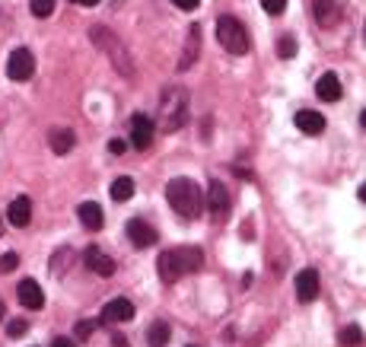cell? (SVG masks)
I'll use <instances>...</instances> for the list:
<instances>
[{
	"instance_id": "obj_1",
	"label": "cell",
	"mask_w": 366,
	"mask_h": 347,
	"mask_svg": "<svg viewBox=\"0 0 366 347\" xmlns=\"http://www.w3.org/2000/svg\"><path fill=\"white\" fill-rule=\"evenodd\" d=\"M201 268H204V252L198 249V245H179V249H169V252H163L159 261H157V271H159V277H163L166 284L185 277V274H191V271H201Z\"/></svg>"
},
{
	"instance_id": "obj_2",
	"label": "cell",
	"mask_w": 366,
	"mask_h": 347,
	"mask_svg": "<svg viewBox=\"0 0 366 347\" xmlns=\"http://www.w3.org/2000/svg\"><path fill=\"white\" fill-rule=\"evenodd\" d=\"M166 197H169L172 211L179 213L185 220H195L204 207V197H201V188H198L191 179H172L166 185Z\"/></svg>"
},
{
	"instance_id": "obj_3",
	"label": "cell",
	"mask_w": 366,
	"mask_h": 347,
	"mask_svg": "<svg viewBox=\"0 0 366 347\" xmlns=\"http://www.w3.org/2000/svg\"><path fill=\"white\" fill-rule=\"evenodd\" d=\"M90 38L96 42V48H102L105 54H109V60L115 64V70H118L125 80H134V60H131V54H127V48L121 45V38L115 35V32H109L105 26H93L90 29Z\"/></svg>"
},
{
	"instance_id": "obj_4",
	"label": "cell",
	"mask_w": 366,
	"mask_h": 347,
	"mask_svg": "<svg viewBox=\"0 0 366 347\" xmlns=\"http://www.w3.org/2000/svg\"><path fill=\"white\" fill-rule=\"evenodd\" d=\"M159 112H163L166 134H175L179 128H185V121H188V92L179 90V86H169V90L163 92V106H159Z\"/></svg>"
},
{
	"instance_id": "obj_5",
	"label": "cell",
	"mask_w": 366,
	"mask_h": 347,
	"mask_svg": "<svg viewBox=\"0 0 366 347\" xmlns=\"http://www.w3.org/2000/svg\"><path fill=\"white\" fill-rule=\"evenodd\" d=\"M217 38H220V45H223L230 54H236V58L248 54V32L236 16H220L217 19Z\"/></svg>"
},
{
	"instance_id": "obj_6",
	"label": "cell",
	"mask_w": 366,
	"mask_h": 347,
	"mask_svg": "<svg viewBox=\"0 0 366 347\" xmlns=\"http://www.w3.org/2000/svg\"><path fill=\"white\" fill-rule=\"evenodd\" d=\"M32 74H35V58H32L29 48H16L7 58V76L13 83H29Z\"/></svg>"
},
{
	"instance_id": "obj_7",
	"label": "cell",
	"mask_w": 366,
	"mask_h": 347,
	"mask_svg": "<svg viewBox=\"0 0 366 347\" xmlns=\"http://www.w3.org/2000/svg\"><path fill=\"white\" fill-rule=\"evenodd\" d=\"M293 287H296V296L299 302H312L319 300V290H321V277L315 268H303V271L296 274V280H293Z\"/></svg>"
},
{
	"instance_id": "obj_8",
	"label": "cell",
	"mask_w": 366,
	"mask_h": 347,
	"mask_svg": "<svg viewBox=\"0 0 366 347\" xmlns=\"http://www.w3.org/2000/svg\"><path fill=\"white\" fill-rule=\"evenodd\" d=\"M207 211L214 220L230 217V191H226L223 181H210L207 185Z\"/></svg>"
},
{
	"instance_id": "obj_9",
	"label": "cell",
	"mask_w": 366,
	"mask_h": 347,
	"mask_svg": "<svg viewBox=\"0 0 366 347\" xmlns=\"http://www.w3.org/2000/svg\"><path fill=\"white\" fill-rule=\"evenodd\" d=\"M83 261H86V268L96 271L99 277H112L115 274V258H109L99 245H90V249L83 252Z\"/></svg>"
},
{
	"instance_id": "obj_10",
	"label": "cell",
	"mask_w": 366,
	"mask_h": 347,
	"mask_svg": "<svg viewBox=\"0 0 366 347\" xmlns=\"http://www.w3.org/2000/svg\"><path fill=\"white\" fill-rule=\"evenodd\" d=\"M127 134H131V144H134L137 150H147V147L153 144V121H150L147 115H134Z\"/></svg>"
},
{
	"instance_id": "obj_11",
	"label": "cell",
	"mask_w": 366,
	"mask_h": 347,
	"mask_svg": "<svg viewBox=\"0 0 366 347\" xmlns=\"http://www.w3.org/2000/svg\"><path fill=\"white\" fill-rule=\"evenodd\" d=\"M134 318V302L125 300V296H118V300H112L109 306L102 309V322L105 325H115V322H131Z\"/></svg>"
},
{
	"instance_id": "obj_12",
	"label": "cell",
	"mask_w": 366,
	"mask_h": 347,
	"mask_svg": "<svg viewBox=\"0 0 366 347\" xmlns=\"http://www.w3.org/2000/svg\"><path fill=\"white\" fill-rule=\"evenodd\" d=\"M127 239L134 242L137 249H150V245H157L159 236L150 223H143V220H131V223H127Z\"/></svg>"
},
{
	"instance_id": "obj_13",
	"label": "cell",
	"mask_w": 366,
	"mask_h": 347,
	"mask_svg": "<svg viewBox=\"0 0 366 347\" xmlns=\"http://www.w3.org/2000/svg\"><path fill=\"white\" fill-rule=\"evenodd\" d=\"M16 296H19V302H23L26 309H42L45 306V293H42V287H38L32 277L19 280V287H16Z\"/></svg>"
},
{
	"instance_id": "obj_14",
	"label": "cell",
	"mask_w": 366,
	"mask_h": 347,
	"mask_svg": "<svg viewBox=\"0 0 366 347\" xmlns=\"http://www.w3.org/2000/svg\"><path fill=\"white\" fill-rule=\"evenodd\" d=\"M7 220L13 223V227H29V220H32V201L26 195L13 197L7 207Z\"/></svg>"
},
{
	"instance_id": "obj_15",
	"label": "cell",
	"mask_w": 366,
	"mask_h": 347,
	"mask_svg": "<svg viewBox=\"0 0 366 347\" xmlns=\"http://www.w3.org/2000/svg\"><path fill=\"white\" fill-rule=\"evenodd\" d=\"M312 13L319 19V26H325V29L337 26V19H341V7L335 0H312Z\"/></svg>"
},
{
	"instance_id": "obj_16",
	"label": "cell",
	"mask_w": 366,
	"mask_h": 347,
	"mask_svg": "<svg viewBox=\"0 0 366 347\" xmlns=\"http://www.w3.org/2000/svg\"><path fill=\"white\" fill-rule=\"evenodd\" d=\"M198 54H201V26H191V32H188V38H185V51H182L179 70L191 67V64L198 60Z\"/></svg>"
},
{
	"instance_id": "obj_17",
	"label": "cell",
	"mask_w": 366,
	"mask_h": 347,
	"mask_svg": "<svg viewBox=\"0 0 366 347\" xmlns=\"http://www.w3.org/2000/svg\"><path fill=\"white\" fill-rule=\"evenodd\" d=\"M296 128L303 131V134L315 137V134L325 131V118H321L319 112H312V108H299V112H296Z\"/></svg>"
},
{
	"instance_id": "obj_18",
	"label": "cell",
	"mask_w": 366,
	"mask_h": 347,
	"mask_svg": "<svg viewBox=\"0 0 366 347\" xmlns=\"http://www.w3.org/2000/svg\"><path fill=\"white\" fill-rule=\"evenodd\" d=\"M48 144H51V150L58 153V156H64V153L74 150L77 137H74V131L70 128H51L48 131Z\"/></svg>"
},
{
	"instance_id": "obj_19",
	"label": "cell",
	"mask_w": 366,
	"mask_h": 347,
	"mask_svg": "<svg viewBox=\"0 0 366 347\" xmlns=\"http://www.w3.org/2000/svg\"><path fill=\"white\" fill-rule=\"evenodd\" d=\"M315 92H319V99H325V102H337V99L344 96L341 80H337L335 74H321L319 83H315Z\"/></svg>"
},
{
	"instance_id": "obj_20",
	"label": "cell",
	"mask_w": 366,
	"mask_h": 347,
	"mask_svg": "<svg viewBox=\"0 0 366 347\" xmlns=\"http://www.w3.org/2000/svg\"><path fill=\"white\" fill-rule=\"evenodd\" d=\"M77 217H80V223H83L86 229H102V223H105L102 207H99L96 201L80 204V207H77Z\"/></svg>"
},
{
	"instance_id": "obj_21",
	"label": "cell",
	"mask_w": 366,
	"mask_h": 347,
	"mask_svg": "<svg viewBox=\"0 0 366 347\" xmlns=\"http://www.w3.org/2000/svg\"><path fill=\"white\" fill-rule=\"evenodd\" d=\"M109 195H112V201H131V195H134V179H131V175H118V179L112 181Z\"/></svg>"
},
{
	"instance_id": "obj_22",
	"label": "cell",
	"mask_w": 366,
	"mask_h": 347,
	"mask_svg": "<svg viewBox=\"0 0 366 347\" xmlns=\"http://www.w3.org/2000/svg\"><path fill=\"white\" fill-rule=\"evenodd\" d=\"M147 344L150 347H166V344H169V325H166V322H153V325H150Z\"/></svg>"
},
{
	"instance_id": "obj_23",
	"label": "cell",
	"mask_w": 366,
	"mask_h": 347,
	"mask_svg": "<svg viewBox=\"0 0 366 347\" xmlns=\"http://www.w3.org/2000/svg\"><path fill=\"white\" fill-rule=\"evenodd\" d=\"M360 341H363V332H360L357 325H347V328H341V344H347V347H357Z\"/></svg>"
},
{
	"instance_id": "obj_24",
	"label": "cell",
	"mask_w": 366,
	"mask_h": 347,
	"mask_svg": "<svg viewBox=\"0 0 366 347\" xmlns=\"http://www.w3.org/2000/svg\"><path fill=\"white\" fill-rule=\"evenodd\" d=\"M29 10H32V16L45 19V16H51V13H54V0H32Z\"/></svg>"
},
{
	"instance_id": "obj_25",
	"label": "cell",
	"mask_w": 366,
	"mask_h": 347,
	"mask_svg": "<svg viewBox=\"0 0 366 347\" xmlns=\"http://www.w3.org/2000/svg\"><path fill=\"white\" fill-rule=\"evenodd\" d=\"M277 54H280L284 60H290L293 54H296V38H293V35H284V38H280V42H277Z\"/></svg>"
},
{
	"instance_id": "obj_26",
	"label": "cell",
	"mask_w": 366,
	"mask_h": 347,
	"mask_svg": "<svg viewBox=\"0 0 366 347\" xmlns=\"http://www.w3.org/2000/svg\"><path fill=\"white\" fill-rule=\"evenodd\" d=\"M26 332H29V322H26V318H13V322L7 325V338H23Z\"/></svg>"
},
{
	"instance_id": "obj_27",
	"label": "cell",
	"mask_w": 366,
	"mask_h": 347,
	"mask_svg": "<svg viewBox=\"0 0 366 347\" xmlns=\"http://www.w3.org/2000/svg\"><path fill=\"white\" fill-rule=\"evenodd\" d=\"M19 268V255L16 252H7V255H0V274H10Z\"/></svg>"
},
{
	"instance_id": "obj_28",
	"label": "cell",
	"mask_w": 366,
	"mask_h": 347,
	"mask_svg": "<svg viewBox=\"0 0 366 347\" xmlns=\"http://www.w3.org/2000/svg\"><path fill=\"white\" fill-rule=\"evenodd\" d=\"M99 328V322H77V328H74V334L80 341H90L93 338V332Z\"/></svg>"
},
{
	"instance_id": "obj_29",
	"label": "cell",
	"mask_w": 366,
	"mask_h": 347,
	"mask_svg": "<svg viewBox=\"0 0 366 347\" xmlns=\"http://www.w3.org/2000/svg\"><path fill=\"white\" fill-rule=\"evenodd\" d=\"M264 7V13H271V16H280L287 10V0H258Z\"/></svg>"
},
{
	"instance_id": "obj_30",
	"label": "cell",
	"mask_w": 366,
	"mask_h": 347,
	"mask_svg": "<svg viewBox=\"0 0 366 347\" xmlns=\"http://www.w3.org/2000/svg\"><path fill=\"white\" fill-rule=\"evenodd\" d=\"M61 264H64V271L70 268V249H61L58 255H54V261H51V271H61Z\"/></svg>"
},
{
	"instance_id": "obj_31",
	"label": "cell",
	"mask_w": 366,
	"mask_h": 347,
	"mask_svg": "<svg viewBox=\"0 0 366 347\" xmlns=\"http://www.w3.org/2000/svg\"><path fill=\"white\" fill-rule=\"evenodd\" d=\"M179 10H185V13H191V10H198L201 7V0H172Z\"/></svg>"
},
{
	"instance_id": "obj_32",
	"label": "cell",
	"mask_w": 366,
	"mask_h": 347,
	"mask_svg": "<svg viewBox=\"0 0 366 347\" xmlns=\"http://www.w3.org/2000/svg\"><path fill=\"white\" fill-rule=\"evenodd\" d=\"M127 150V144L125 140H118V137H115V140H109V153H115V156H121V153Z\"/></svg>"
},
{
	"instance_id": "obj_33",
	"label": "cell",
	"mask_w": 366,
	"mask_h": 347,
	"mask_svg": "<svg viewBox=\"0 0 366 347\" xmlns=\"http://www.w3.org/2000/svg\"><path fill=\"white\" fill-rule=\"evenodd\" d=\"M112 347H131V344H127L125 334H112Z\"/></svg>"
},
{
	"instance_id": "obj_34",
	"label": "cell",
	"mask_w": 366,
	"mask_h": 347,
	"mask_svg": "<svg viewBox=\"0 0 366 347\" xmlns=\"http://www.w3.org/2000/svg\"><path fill=\"white\" fill-rule=\"evenodd\" d=\"M51 347H77V344H74L70 338H54V341H51Z\"/></svg>"
},
{
	"instance_id": "obj_35",
	"label": "cell",
	"mask_w": 366,
	"mask_h": 347,
	"mask_svg": "<svg viewBox=\"0 0 366 347\" xmlns=\"http://www.w3.org/2000/svg\"><path fill=\"white\" fill-rule=\"evenodd\" d=\"M70 3H80V7H96L99 0H70Z\"/></svg>"
},
{
	"instance_id": "obj_36",
	"label": "cell",
	"mask_w": 366,
	"mask_h": 347,
	"mask_svg": "<svg viewBox=\"0 0 366 347\" xmlns=\"http://www.w3.org/2000/svg\"><path fill=\"white\" fill-rule=\"evenodd\" d=\"M0 318H3V300H0Z\"/></svg>"
},
{
	"instance_id": "obj_37",
	"label": "cell",
	"mask_w": 366,
	"mask_h": 347,
	"mask_svg": "<svg viewBox=\"0 0 366 347\" xmlns=\"http://www.w3.org/2000/svg\"><path fill=\"white\" fill-rule=\"evenodd\" d=\"M0 236H3V233H0Z\"/></svg>"
}]
</instances>
